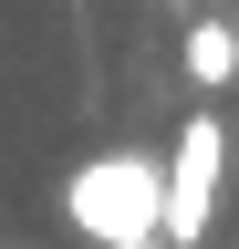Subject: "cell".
Segmentation results:
<instances>
[{"instance_id": "obj_1", "label": "cell", "mask_w": 239, "mask_h": 249, "mask_svg": "<svg viewBox=\"0 0 239 249\" xmlns=\"http://www.w3.org/2000/svg\"><path fill=\"white\" fill-rule=\"evenodd\" d=\"M63 218L83 229V249H166L156 239V156L104 145L63 177Z\"/></svg>"}, {"instance_id": "obj_2", "label": "cell", "mask_w": 239, "mask_h": 249, "mask_svg": "<svg viewBox=\"0 0 239 249\" xmlns=\"http://www.w3.org/2000/svg\"><path fill=\"white\" fill-rule=\"evenodd\" d=\"M219 177H229V124L187 104V124H177V145L156 156V239L166 249H198L208 218H219Z\"/></svg>"}, {"instance_id": "obj_3", "label": "cell", "mask_w": 239, "mask_h": 249, "mask_svg": "<svg viewBox=\"0 0 239 249\" xmlns=\"http://www.w3.org/2000/svg\"><path fill=\"white\" fill-rule=\"evenodd\" d=\"M177 62H187V83H198V93H229V83H239V21L198 11V21H187V42H177Z\"/></svg>"}]
</instances>
